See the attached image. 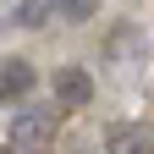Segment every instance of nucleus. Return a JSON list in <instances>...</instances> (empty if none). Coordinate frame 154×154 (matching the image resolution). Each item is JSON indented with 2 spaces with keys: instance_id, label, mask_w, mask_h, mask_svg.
<instances>
[{
  "instance_id": "obj_1",
  "label": "nucleus",
  "mask_w": 154,
  "mask_h": 154,
  "mask_svg": "<svg viewBox=\"0 0 154 154\" xmlns=\"http://www.w3.org/2000/svg\"><path fill=\"white\" fill-rule=\"evenodd\" d=\"M61 121H66V110L61 105H28L22 99V110H11V121H6V143L11 149H44L55 132H61Z\"/></svg>"
},
{
  "instance_id": "obj_2",
  "label": "nucleus",
  "mask_w": 154,
  "mask_h": 154,
  "mask_svg": "<svg viewBox=\"0 0 154 154\" xmlns=\"http://www.w3.org/2000/svg\"><path fill=\"white\" fill-rule=\"evenodd\" d=\"M33 88H38L33 61L28 55H6V61H0V105H22Z\"/></svg>"
},
{
  "instance_id": "obj_3",
  "label": "nucleus",
  "mask_w": 154,
  "mask_h": 154,
  "mask_svg": "<svg viewBox=\"0 0 154 154\" xmlns=\"http://www.w3.org/2000/svg\"><path fill=\"white\" fill-rule=\"evenodd\" d=\"M50 88H55V105H61V110H83L94 99V77L83 66H55L50 72Z\"/></svg>"
},
{
  "instance_id": "obj_4",
  "label": "nucleus",
  "mask_w": 154,
  "mask_h": 154,
  "mask_svg": "<svg viewBox=\"0 0 154 154\" xmlns=\"http://www.w3.org/2000/svg\"><path fill=\"white\" fill-rule=\"evenodd\" d=\"M105 154H149V127L143 121H110L105 127Z\"/></svg>"
},
{
  "instance_id": "obj_5",
  "label": "nucleus",
  "mask_w": 154,
  "mask_h": 154,
  "mask_svg": "<svg viewBox=\"0 0 154 154\" xmlns=\"http://www.w3.org/2000/svg\"><path fill=\"white\" fill-rule=\"evenodd\" d=\"M6 22H11V28L38 33V28H50V22H55V11H50V0H17V6L6 11Z\"/></svg>"
},
{
  "instance_id": "obj_6",
  "label": "nucleus",
  "mask_w": 154,
  "mask_h": 154,
  "mask_svg": "<svg viewBox=\"0 0 154 154\" xmlns=\"http://www.w3.org/2000/svg\"><path fill=\"white\" fill-rule=\"evenodd\" d=\"M50 11H55V22H66V28H83L99 17V0H50Z\"/></svg>"
}]
</instances>
